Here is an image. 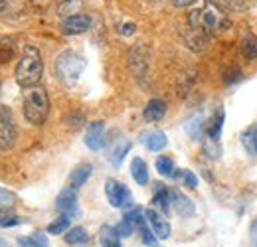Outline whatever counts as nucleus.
<instances>
[{
  "mask_svg": "<svg viewBox=\"0 0 257 247\" xmlns=\"http://www.w3.org/2000/svg\"><path fill=\"white\" fill-rule=\"evenodd\" d=\"M42 73H44V62H42V54L36 46H26L24 52H22V58L16 65V81L24 87H34V85H40V79H42Z\"/></svg>",
  "mask_w": 257,
  "mask_h": 247,
  "instance_id": "1",
  "label": "nucleus"
},
{
  "mask_svg": "<svg viewBox=\"0 0 257 247\" xmlns=\"http://www.w3.org/2000/svg\"><path fill=\"white\" fill-rule=\"evenodd\" d=\"M188 24L192 28L198 30H204L206 34H216L220 30H225L229 26V20L224 12L212 2V0H206V4L198 10H192L190 16H188Z\"/></svg>",
  "mask_w": 257,
  "mask_h": 247,
  "instance_id": "2",
  "label": "nucleus"
},
{
  "mask_svg": "<svg viewBox=\"0 0 257 247\" xmlns=\"http://www.w3.org/2000/svg\"><path fill=\"white\" fill-rule=\"evenodd\" d=\"M22 107L24 117L32 125H44L50 115V97L42 85L24 87L22 91Z\"/></svg>",
  "mask_w": 257,
  "mask_h": 247,
  "instance_id": "3",
  "label": "nucleus"
},
{
  "mask_svg": "<svg viewBox=\"0 0 257 247\" xmlns=\"http://www.w3.org/2000/svg\"><path fill=\"white\" fill-rule=\"evenodd\" d=\"M85 65H87V62H85V58L81 54H77L73 50H65L56 60V73H58L62 83L73 85L81 77Z\"/></svg>",
  "mask_w": 257,
  "mask_h": 247,
  "instance_id": "4",
  "label": "nucleus"
},
{
  "mask_svg": "<svg viewBox=\"0 0 257 247\" xmlns=\"http://www.w3.org/2000/svg\"><path fill=\"white\" fill-rule=\"evenodd\" d=\"M16 139H18V129L14 123V117L4 105H0V151L12 149Z\"/></svg>",
  "mask_w": 257,
  "mask_h": 247,
  "instance_id": "5",
  "label": "nucleus"
},
{
  "mask_svg": "<svg viewBox=\"0 0 257 247\" xmlns=\"http://www.w3.org/2000/svg\"><path fill=\"white\" fill-rule=\"evenodd\" d=\"M105 194L113 208H125V206H131V202H133L131 190L123 182H117L113 178H109L105 182Z\"/></svg>",
  "mask_w": 257,
  "mask_h": 247,
  "instance_id": "6",
  "label": "nucleus"
},
{
  "mask_svg": "<svg viewBox=\"0 0 257 247\" xmlns=\"http://www.w3.org/2000/svg\"><path fill=\"white\" fill-rule=\"evenodd\" d=\"M91 26V16L87 14H75V16H69L62 22V34L65 36H77V34H83V32L89 30Z\"/></svg>",
  "mask_w": 257,
  "mask_h": 247,
  "instance_id": "7",
  "label": "nucleus"
},
{
  "mask_svg": "<svg viewBox=\"0 0 257 247\" xmlns=\"http://www.w3.org/2000/svg\"><path fill=\"white\" fill-rule=\"evenodd\" d=\"M147 221L151 223V229L159 239H168L170 237V223L161 212H157L155 208H149L147 210Z\"/></svg>",
  "mask_w": 257,
  "mask_h": 247,
  "instance_id": "8",
  "label": "nucleus"
},
{
  "mask_svg": "<svg viewBox=\"0 0 257 247\" xmlns=\"http://www.w3.org/2000/svg\"><path fill=\"white\" fill-rule=\"evenodd\" d=\"M103 137H105V123L93 121L85 131V147L91 151H99L103 147Z\"/></svg>",
  "mask_w": 257,
  "mask_h": 247,
  "instance_id": "9",
  "label": "nucleus"
},
{
  "mask_svg": "<svg viewBox=\"0 0 257 247\" xmlns=\"http://www.w3.org/2000/svg\"><path fill=\"white\" fill-rule=\"evenodd\" d=\"M56 208L65 216H71L77 212V194L73 188H65L64 192H60V196L56 200Z\"/></svg>",
  "mask_w": 257,
  "mask_h": 247,
  "instance_id": "10",
  "label": "nucleus"
},
{
  "mask_svg": "<svg viewBox=\"0 0 257 247\" xmlns=\"http://www.w3.org/2000/svg\"><path fill=\"white\" fill-rule=\"evenodd\" d=\"M141 143L151 151V153H159L168 145V139L162 131H145L141 135Z\"/></svg>",
  "mask_w": 257,
  "mask_h": 247,
  "instance_id": "11",
  "label": "nucleus"
},
{
  "mask_svg": "<svg viewBox=\"0 0 257 247\" xmlns=\"http://www.w3.org/2000/svg\"><path fill=\"white\" fill-rule=\"evenodd\" d=\"M224 109H218V115L206 125V135H204V141H212L216 145H220V137H222V127H224Z\"/></svg>",
  "mask_w": 257,
  "mask_h": 247,
  "instance_id": "12",
  "label": "nucleus"
},
{
  "mask_svg": "<svg viewBox=\"0 0 257 247\" xmlns=\"http://www.w3.org/2000/svg\"><path fill=\"white\" fill-rule=\"evenodd\" d=\"M188 28L190 30L184 34V40H186L188 48H192L194 52H202L208 46L210 34H206L204 30H198V28H192V26H188Z\"/></svg>",
  "mask_w": 257,
  "mask_h": 247,
  "instance_id": "13",
  "label": "nucleus"
},
{
  "mask_svg": "<svg viewBox=\"0 0 257 247\" xmlns=\"http://www.w3.org/2000/svg\"><path fill=\"white\" fill-rule=\"evenodd\" d=\"M170 198H172V206L174 210L184 217H190L194 214V204L190 202V198H186L180 190H170Z\"/></svg>",
  "mask_w": 257,
  "mask_h": 247,
  "instance_id": "14",
  "label": "nucleus"
},
{
  "mask_svg": "<svg viewBox=\"0 0 257 247\" xmlns=\"http://www.w3.org/2000/svg\"><path fill=\"white\" fill-rule=\"evenodd\" d=\"M164 115H166V103L161 101V99L149 101L147 107H145V111H143V117H145V121H149V123L161 121Z\"/></svg>",
  "mask_w": 257,
  "mask_h": 247,
  "instance_id": "15",
  "label": "nucleus"
},
{
  "mask_svg": "<svg viewBox=\"0 0 257 247\" xmlns=\"http://www.w3.org/2000/svg\"><path fill=\"white\" fill-rule=\"evenodd\" d=\"M206 117L202 115V113H196V115H192L186 123H184V131L188 133V137L190 139H202V135H204V131H206Z\"/></svg>",
  "mask_w": 257,
  "mask_h": 247,
  "instance_id": "16",
  "label": "nucleus"
},
{
  "mask_svg": "<svg viewBox=\"0 0 257 247\" xmlns=\"http://www.w3.org/2000/svg\"><path fill=\"white\" fill-rule=\"evenodd\" d=\"M131 174H133V178H135L137 184L141 186L149 184V166H147V162L143 158H139V156L133 158V162H131Z\"/></svg>",
  "mask_w": 257,
  "mask_h": 247,
  "instance_id": "17",
  "label": "nucleus"
},
{
  "mask_svg": "<svg viewBox=\"0 0 257 247\" xmlns=\"http://www.w3.org/2000/svg\"><path fill=\"white\" fill-rule=\"evenodd\" d=\"M91 172H93V166H91V164H79V166L69 174V186H71L73 190H75V188H81V186L89 180Z\"/></svg>",
  "mask_w": 257,
  "mask_h": 247,
  "instance_id": "18",
  "label": "nucleus"
},
{
  "mask_svg": "<svg viewBox=\"0 0 257 247\" xmlns=\"http://www.w3.org/2000/svg\"><path fill=\"white\" fill-rule=\"evenodd\" d=\"M99 243L101 247H121V235L117 233L115 227L103 225L99 231Z\"/></svg>",
  "mask_w": 257,
  "mask_h": 247,
  "instance_id": "19",
  "label": "nucleus"
},
{
  "mask_svg": "<svg viewBox=\"0 0 257 247\" xmlns=\"http://www.w3.org/2000/svg\"><path fill=\"white\" fill-rule=\"evenodd\" d=\"M65 241H67L69 245H83V243L89 241V235H87L85 227L75 225V227H69V229H67V233H65Z\"/></svg>",
  "mask_w": 257,
  "mask_h": 247,
  "instance_id": "20",
  "label": "nucleus"
},
{
  "mask_svg": "<svg viewBox=\"0 0 257 247\" xmlns=\"http://www.w3.org/2000/svg\"><path fill=\"white\" fill-rule=\"evenodd\" d=\"M123 219H127L128 223H133L135 227H145V221H147V212L141 208V206H128V210L125 212Z\"/></svg>",
  "mask_w": 257,
  "mask_h": 247,
  "instance_id": "21",
  "label": "nucleus"
},
{
  "mask_svg": "<svg viewBox=\"0 0 257 247\" xmlns=\"http://www.w3.org/2000/svg\"><path fill=\"white\" fill-rule=\"evenodd\" d=\"M131 141H127V139H123V143H119L113 151H111V155H109V160H111V164L115 166V168H119L121 166V162H123V158L127 156V153L131 151Z\"/></svg>",
  "mask_w": 257,
  "mask_h": 247,
  "instance_id": "22",
  "label": "nucleus"
},
{
  "mask_svg": "<svg viewBox=\"0 0 257 247\" xmlns=\"http://www.w3.org/2000/svg\"><path fill=\"white\" fill-rule=\"evenodd\" d=\"M153 204L161 210L164 216L170 214V208H172V198H170V190H159L153 198Z\"/></svg>",
  "mask_w": 257,
  "mask_h": 247,
  "instance_id": "23",
  "label": "nucleus"
},
{
  "mask_svg": "<svg viewBox=\"0 0 257 247\" xmlns=\"http://www.w3.org/2000/svg\"><path fill=\"white\" fill-rule=\"evenodd\" d=\"M241 143H243V149H245L249 155L257 156V123L251 125V127L243 133Z\"/></svg>",
  "mask_w": 257,
  "mask_h": 247,
  "instance_id": "24",
  "label": "nucleus"
},
{
  "mask_svg": "<svg viewBox=\"0 0 257 247\" xmlns=\"http://www.w3.org/2000/svg\"><path fill=\"white\" fill-rule=\"evenodd\" d=\"M81 6H83V2L81 0H64L60 6H58V16H62V18H69V16H75L79 10H81Z\"/></svg>",
  "mask_w": 257,
  "mask_h": 247,
  "instance_id": "25",
  "label": "nucleus"
},
{
  "mask_svg": "<svg viewBox=\"0 0 257 247\" xmlns=\"http://www.w3.org/2000/svg\"><path fill=\"white\" fill-rule=\"evenodd\" d=\"M241 52H243V56H245L247 60H255L257 58V36H253V34L243 36V40H241Z\"/></svg>",
  "mask_w": 257,
  "mask_h": 247,
  "instance_id": "26",
  "label": "nucleus"
},
{
  "mask_svg": "<svg viewBox=\"0 0 257 247\" xmlns=\"http://www.w3.org/2000/svg\"><path fill=\"white\" fill-rule=\"evenodd\" d=\"M157 170H159V174L161 176H166V178H172V176H176V168H174V162H172V158H168V156H159L157 158Z\"/></svg>",
  "mask_w": 257,
  "mask_h": 247,
  "instance_id": "27",
  "label": "nucleus"
},
{
  "mask_svg": "<svg viewBox=\"0 0 257 247\" xmlns=\"http://www.w3.org/2000/svg\"><path fill=\"white\" fill-rule=\"evenodd\" d=\"M69 221H71V216L62 214V216L56 217V219L48 225V233H54V235H58V233H65V231L69 229Z\"/></svg>",
  "mask_w": 257,
  "mask_h": 247,
  "instance_id": "28",
  "label": "nucleus"
},
{
  "mask_svg": "<svg viewBox=\"0 0 257 247\" xmlns=\"http://www.w3.org/2000/svg\"><path fill=\"white\" fill-rule=\"evenodd\" d=\"M18 202V196L6 188H0V210H6V208H12L14 204Z\"/></svg>",
  "mask_w": 257,
  "mask_h": 247,
  "instance_id": "29",
  "label": "nucleus"
},
{
  "mask_svg": "<svg viewBox=\"0 0 257 247\" xmlns=\"http://www.w3.org/2000/svg\"><path fill=\"white\" fill-rule=\"evenodd\" d=\"M18 223H22V217H18L16 214H10L6 210L0 212V227H14Z\"/></svg>",
  "mask_w": 257,
  "mask_h": 247,
  "instance_id": "30",
  "label": "nucleus"
},
{
  "mask_svg": "<svg viewBox=\"0 0 257 247\" xmlns=\"http://www.w3.org/2000/svg\"><path fill=\"white\" fill-rule=\"evenodd\" d=\"M141 233H143V243L149 247H157L159 245V237L153 233V229H149L147 225L145 227H141Z\"/></svg>",
  "mask_w": 257,
  "mask_h": 247,
  "instance_id": "31",
  "label": "nucleus"
},
{
  "mask_svg": "<svg viewBox=\"0 0 257 247\" xmlns=\"http://www.w3.org/2000/svg\"><path fill=\"white\" fill-rule=\"evenodd\" d=\"M222 6L231 8V10H245L247 8V0H218Z\"/></svg>",
  "mask_w": 257,
  "mask_h": 247,
  "instance_id": "32",
  "label": "nucleus"
},
{
  "mask_svg": "<svg viewBox=\"0 0 257 247\" xmlns=\"http://www.w3.org/2000/svg\"><path fill=\"white\" fill-rule=\"evenodd\" d=\"M115 229H117V233H119L121 237H128V235H131V233H133L137 227H135L133 223H128L127 219H121V223H119Z\"/></svg>",
  "mask_w": 257,
  "mask_h": 247,
  "instance_id": "33",
  "label": "nucleus"
},
{
  "mask_svg": "<svg viewBox=\"0 0 257 247\" xmlns=\"http://www.w3.org/2000/svg\"><path fill=\"white\" fill-rule=\"evenodd\" d=\"M30 239H32V247H50V241H48L46 233L36 231V233H32V235H30Z\"/></svg>",
  "mask_w": 257,
  "mask_h": 247,
  "instance_id": "34",
  "label": "nucleus"
},
{
  "mask_svg": "<svg viewBox=\"0 0 257 247\" xmlns=\"http://www.w3.org/2000/svg\"><path fill=\"white\" fill-rule=\"evenodd\" d=\"M180 176H182V180L186 182L188 188H196L198 186V178H196V174H194L192 170H182Z\"/></svg>",
  "mask_w": 257,
  "mask_h": 247,
  "instance_id": "35",
  "label": "nucleus"
},
{
  "mask_svg": "<svg viewBox=\"0 0 257 247\" xmlns=\"http://www.w3.org/2000/svg\"><path fill=\"white\" fill-rule=\"evenodd\" d=\"M249 237H251V243H253V247H257V217L251 221V227H249Z\"/></svg>",
  "mask_w": 257,
  "mask_h": 247,
  "instance_id": "36",
  "label": "nucleus"
},
{
  "mask_svg": "<svg viewBox=\"0 0 257 247\" xmlns=\"http://www.w3.org/2000/svg\"><path fill=\"white\" fill-rule=\"evenodd\" d=\"M135 28H137V26H135L133 22H125V24L121 26V34H123V36H133V34H135Z\"/></svg>",
  "mask_w": 257,
  "mask_h": 247,
  "instance_id": "37",
  "label": "nucleus"
},
{
  "mask_svg": "<svg viewBox=\"0 0 257 247\" xmlns=\"http://www.w3.org/2000/svg\"><path fill=\"white\" fill-rule=\"evenodd\" d=\"M196 0H172V4L176 6V8H184V6H190V4H194Z\"/></svg>",
  "mask_w": 257,
  "mask_h": 247,
  "instance_id": "38",
  "label": "nucleus"
},
{
  "mask_svg": "<svg viewBox=\"0 0 257 247\" xmlns=\"http://www.w3.org/2000/svg\"><path fill=\"white\" fill-rule=\"evenodd\" d=\"M18 245L20 247H32V239H30V237H18Z\"/></svg>",
  "mask_w": 257,
  "mask_h": 247,
  "instance_id": "39",
  "label": "nucleus"
},
{
  "mask_svg": "<svg viewBox=\"0 0 257 247\" xmlns=\"http://www.w3.org/2000/svg\"><path fill=\"white\" fill-rule=\"evenodd\" d=\"M0 247H4V239L2 237H0Z\"/></svg>",
  "mask_w": 257,
  "mask_h": 247,
  "instance_id": "40",
  "label": "nucleus"
},
{
  "mask_svg": "<svg viewBox=\"0 0 257 247\" xmlns=\"http://www.w3.org/2000/svg\"><path fill=\"white\" fill-rule=\"evenodd\" d=\"M2 6H4V4H2V0H0V8H2Z\"/></svg>",
  "mask_w": 257,
  "mask_h": 247,
  "instance_id": "41",
  "label": "nucleus"
}]
</instances>
